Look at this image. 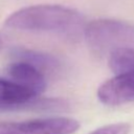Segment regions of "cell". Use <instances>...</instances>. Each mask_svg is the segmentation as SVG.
<instances>
[{"mask_svg":"<svg viewBox=\"0 0 134 134\" xmlns=\"http://www.w3.org/2000/svg\"><path fill=\"white\" fill-rule=\"evenodd\" d=\"M7 72L14 82L34 91L37 95L46 89L45 73L29 63L15 61L7 67Z\"/></svg>","mask_w":134,"mask_h":134,"instance_id":"5","label":"cell"},{"mask_svg":"<svg viewBox=\"0 0 134 134\" xmlns=\"http://www.w3.org/2000/svg\"><path fill=\"white\" fill-rule=\"evenodd\" d=\"M80 126V122L72 117L53 116L0 122V134H74Z\"/></svg>","mask_w":134,"mask_h":134,"instance_id":"3","label":"cell"},{"mask_svg":"<svg viewBox=\"0 0 134 134\" xmlns=\"http://www.w3.org/2000/svg\"><path fill=\"white\" fill-rule=\"evenodd\" d=\"M131 126L128 122H114L102 126L89 134H129Z\"/></svg>","mask_w":134,"mask_h":134,"instance_id":"9","label":"cell"},{"mask_svg":"<svg viewBox=\"0 0 134 134\" xmlns=\"http://www.w3.org/2000/svg\"><path fill=\"white\" fill-rule=\"evenodd\" d=\"M97 98L107 106H119L134 102V71L115 75L97 89Z\"/></svg>","mask_w":134,"mask_h":134,"instance_id":"4","label":"cell"},{"mask_svg":"<svg viewBox=\"0 0 134 134\" xmlns=\"http://www.w3.org/2000/svg\"><path fill=\"white\" fill-rule=\"evenodd\" d=\"M108 65L115 75L134 71V46L114 49L109 54Z\"/></svg>","mask_w":134,"mask_h":134,"instance_id":"8","label":"cell"},{"mask_svg":"<svg viewBox=\"0 0 134 134\" xmlns=\"http://www.w3.org/2000/svg\"><path fill=\"white\" fill-rule=\"evenodd\" d=\"M84 39L96 54H110L114 49L134 46V24L113 19L93 20L86 25Z\"/></svg>","mask_w":134,"mask_h":134,"instance_id":"2","label":"cell"},{"mask_svg":"<svg viewBox=\"0 0 134 134\" xmlns=\"http://www.w3.org/2000/svg\"><path fill=\"white\" fill-rule=\"evenodd\" d=\"M13 57L16 59V61H23L34 65L44 73L46 71L55 70L59 67V61L54 55L38 50L16 48L13 51Z\"/></svg>","mask_w":134,"mask_h":134,"instance_id":"7","label":"cell"},{"mask_svg":"<svg viewBox=\"0 0 134 134\" xmlns=\"http://www.w3.org/2000/svg\"><path fill=\"white\" fill-rule=\"evenodd\" d=\"M8 28L26 31H51L79 36L86 28L83 16L75 9L59 4H37L22 7L4 21Z\"/></svg>","mask_w":134,"mask_h":134,"instance_id":"1","label":"cell"},{"mask_svg":"<svg viewBox=\"0 0 134 134\" xmlns=\"http://www.w3.org/2000/svg\"><path fill=\"white\" fill-rule=\"evenodd\" d=\"M3 46V41H2V39L0 38V49H1V47Z\"/></svg>","mask_w":134,"mask_h":134,"instance_id":"10","label":"cell"},{"mask_svg":"<svg viewBox=\"0 0 134 134\" xmlns=\"http://www.w3.org/2000/svg\"><path fill=\"white\" fill-rule=\"evenodd\" d=\"M39 96L34 91L13 80L0 77V108H16L35 100Z\"/></svg>","mask_w":134,"mask_h":134,"instance_id":"6","label":"cell"}]
</instances>
